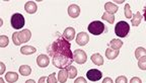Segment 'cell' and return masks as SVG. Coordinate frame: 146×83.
I'll use <instances>...</instances> for the list:
<instances>
[{
    "label": "cell",
    "instance_id": "cell-1",
    "mask_svg": "<svg viewBox=\"0 0 146 83\" xmlns=\"http://www.w3.org/2000/svg\"><path fill=\"white\" fill-rule=\"evenodd\" d=\"M48 53L53 59V65L59 69H66L73 63L71 44L57 32V38L48 47Z\"/></svg>",
    "mask_w": 146,
    "mask_h": 83
},
{
    "label": "cell",
    "instance_id": "cell-2",
    "mask_svg": "<svg viewBox=\"0 0 146 83\" xmlns=\"http://www.w3.org/2000/svg\"><path fill=\"white\" fill-rule=\"evenodd\" d=\"M87 30L88 32H90L91 35H94V36H100L102 35L106 30V26L102 21H92L88 24L87 26Z\"/></svg>",
    "mask_w": 146,
    "mask_h": 83
},
{
    "label": "cell",
    "instance_id": "cell-3",
    "mask_svg": "<svg viewBox=\"0 0 146 83\" xmlns=\"http://www.w3.org/2000/svg\"><path fill=\"white\" fill-rule=\"evenodd\" d=\"M130 32V26L126 21H119L115 28V34L120 38H125Z\"/></svg>",
    "mask_w": 146,
    "mask_h": 83
},
{
    "label": "cell",
    "instance_id": "cell-4",
    "mask_svg": "<svg viewBox=\"0 0 146 83\" xmlns=\"http://www.w3.org/2000/svg\"><path fill=\"white\" fill-rule=\"evenodd\" d=\"M11 26L15 30H19L23 26H25V17H23V14L21 13H14L13 15L11 16Z\"/></svg>",
    "mask_w": 146,
    "mask_h": 83
},
{
    "label": "cell",
    "instance_id": "cell-5",
    "mask_svg": "<svg viewBox=\"0 0 146 83\" xmlns=\"http://www.w3.org/2000/svg\"><path fill=\"white\" fill-rule=\"evenodd\" d=\"M87 60V56L83 50H75L73 52V61H75L78 64H84Z\"/></svg>",
    "mask_w": 146,
    "mask_h": 83
},
{
    "label": "cell",
    "instance_id": "cell-6",
    "mask_svg": "<svg viewBox=\"0 0 146 83\" xmlns=\"http://www.w3.org/2000/svg\"><path fill=\"white\" fill-rule=\"evenodd\" d=\"M86 77H87V79L90 81H98L102 77H103V73H102L100 70L90 69L87 71Z\"/></svg>",
    "mask_w": 146,
    "mask_h": 83
},
{
    "label": "cell",
    "instance_id": "cell-7",
    "mask_svg": "<svg viewBox=\"0 0 146 83\" xmlns=\"http://www.w3.org/2000/svg\"><path fill=\"white\" fill-rule=\"evenodd\" d=\"M88 42H89V37L86 32H79L77 35V37H76V43L79 46H85Z\"/></svg>",
    "mask_w": 146,
    "mask_h": 83
},
{
    "label": "cell",
    "instance_id": "cell-8",
    "mask_svg": "<svg viewBox=\"0 0 146 83\" xmlns=\"http://www.w3.org/2000/svg\"><path fill=\"white\" fill-rule=\"evenodd\" d=\"M32 38V32L30 30H23L21 32H18V39L21 41V43H27Z\"/></svg>",
    "mask_w": 146,
    "mask_h": 83
},
{
    "label": "cell",
    "instance_id": "cell-9",
    "mask_svg": "<svg viewBox=\"0 0 146 83\" xmlns=\"http://www.w3.org/2000/svg\"><path fill=\"white\" fill-rule=\"evenodd\" d=\"M68 14L72 18H77L80 14V7L76 4H72L68 7Z\"/></svg>",
    "mask_w": 146,
    "mask_h": 83
},
{
    "label": "cell",
    "instance_id": "cell-10",
    "mask_svg": "<svg viewBox=\"0 0 146 83\" xmlns=\"http://www.w3.org/2000/svg\"><path fill=\"white\" fill-rule=\"evenodd\" d=\"M49 63H50V60H49V57L47 55H40L36 58V64L41 68L47 67Z\"/></svg>",
    "mask_w": 146,
    "mask_h": 83
},
{
    "label": "cell",
    "instance_id": "cell-11",
    "mask_svg": "<svg viewBox=\"0 0 146 83\" xmlns=\"http://www.w3.org/2000/svg\"><path fill=\"white\" fill-rule=\"evenodd\" d=\"M63 36L65 39L67 40L68 42H70V41H72L74 38H75V30L73 28H65V30H64V32H63Z\"/></svg>",
    "mask_w": 146,
    "mask_h": 83
},
{
    "label": "cell",
    "instance_id": "cell-12",
    "mask_svg": "<svg viewBox=\"0 0 146 83\" xmlns=\"http://www.w3.org/2000/svg\"><path fill=\"white\" fill-rule=\"evenodd\" d=\"M25 9L27 13L33 14V13H36V9H38V6H36V3L33 2V1H27L25 5Z\"/></svg>",
    "mask_w": 146,
    "mask_h": 83
},
{
    "label": "cell",
    "instance_id": "cell-13",
    "mask_svg": "<svg viewBox=\"0 0 146 83\" xmlns=\"http://www.w3.org/2000/svg\"><path fill=\"white\" fill-rule=\"evenodd\" d=\"M122 46H123V42L119 39H114L109 43V48L113 49V50H117V51H119Z\"/></svg>",
    "mask_w": 146,
    "mask_h": 83
},
{
    "label": "cell",
    "instance_id": "cell-14",
    "mask_svg": "<svg viewBox=\"0 0 146 83\" xmlns=\"http://www.w3.org/2000/svg\"><path fill=\"white\" fill-rule=\"evenodd\" d=\"M105 9L107 11V13L115 14L118 11V6L116 4H114L113 2H107L105 4Z\"/></svg>",
    "mask_w": 146,
    "mask_h": 83
},
{
    "label": "cell",
    "instance_id": "cell-15",
    "mask_svg": "<svg viewBox=\"0 0 146 83\" xmlns=\"http://www.w3.org/2000/svg\"><path fill=\"white\" fill-rule=\"evenodd\" d=\"M90 60L92 61V63L98 66H102L104 64V59H103V56L100 55V54H94V55L90 57Z\"/></svg>",
    "mask_w": 146,
    "mask_h": 83
},
{
    "label": "cell",
    "instance_id": "cell-16",
    "mask_svg": "<svg viewBox=\"0 0 146 83\" xmlns=\"http://www.w3.org/2000/svg\"><path fill=\"white\" fill-rule=\"evenodd\" d=\"M118 56H119V51H117V50H113L111 48H108L106 50V57H107V59L114 60Z\"/></svg>",
    "mask_w": 146,
    "mask_h": 83
},
{
    "label": "cell",
    "instance_id": "cell-17",
    "mask_svg": "<svg viewBox=\"0 0 146 83\" xmlns=\"http://www.w3.org/2000/svg\"><path fill=\"white\" fill-rule=\"evenodd\" d=\"M141 20H142V14L140 12H136V13L132 15L131 23H132V26H138L140 24V22H141Z\"/></svg>",
    "mask_w": 146,
    "mask_h": 83
},
{
    "label": "cell",
    "instance_id": "cell-18",
    "mask_svg": "<svg viewBox=\"0 0 146 83\" xmlns=\"http://www.w3.org/2000/svg\"><path fill=\"white\" fill-rule=\"evenodd\" d=\"M68 79V72L66 69H61L58 73V81L60 83H65Z\"/></svg>",
    "mask_w": 146,
    "mask_h": 83
},
{
    "label": "cell",
    "instance_id": "cell-19",
    "mask_svg": "<svg viewBox=\"0 0 146 83\" xmlns=\"http://www.w3.org/2000/svg\"><path fill=\"white\" fill-rule=\"evenodd\" d=\"M5 79L8 83H13L17 81L18 74L15 73V72H7L6 75H5Z\"/></svg>",
    "mask_w": 146,
    "mask_h": 83
},
{
    "label": "cell",
    "instance_id": "cell-20",
    "mask_svg": "<svg viewBox=\"0 0 146 83\" xmlns=\"http://www.w3.org/2000/svg\"><path fill=\"white\" fill-rule=\"evenodd\" d=\"M36 52V48L32 46H25L21 49V53L23 55H32V54H35Z\"/></svg>",
    "mask_w": 146,
    "mask_h": 83
},
{
    "label": "cell",
    "instance_id": "cell-21",
    "mask_svg": "<svg viewBox=\"0 0 146 83\" xmlns=\"http://www.w3.org/2000/svg\"><path fill=\"white\" fill-rule=\"evenodd\" d=\"M19 73L23 75V76H29L32 73V68L29 66V65H23L19 67Z\"/></svg>",
    "mask_w": 146,
    "mask_h": 83
},
{
    "label": "cell",
    "instance_id": "cell-22",
    "mask_svg": "<svg viewBox=\"0 0 146 83\" xmlns=\"http://www.w3.org/2000/svg\"><path fill=\"white\" fill-rule=\"evenodd\" d=\"M66 70H67V72H68V78H70V79L75 78L76 75H77V69H76L74 66L70 65V66H68V67L66 68Z\"/></svg>",
    "mask_w": 146,
    "mask_h": 83
},
{
    "label": "cell",
    "instance_id": "cell-23",
    "mask_svg": "<svg viewBox=\"0 0 146 83\" xmlns=\"http://www.w3.org/2000/svg\"><path fill=\"white\" fill-rule=\"evenodd\" d=\"M146 56V50L144 48H138V49H136V51H135V57L139 60L140 58H142V57H145Z\"/></svg>",
    "mask_w": 146,
    "mask_h": 83
},
{
    "label": "cell",
    "instance_id": "cell-24",
    "mask_svg": "<svg viewBox=\"0 0 146 83\" xmlns=\"http://www.w3.org/2000/svg\"><path fill=\"white\" fill-rule=\"evenodd\" d=\"M102 18H103L104 20L108 21L109 23H114L115 15H114V14H110V13H107V12H105V13L103 14V17H102Z\"/></svg>",
    "mask_w": 146,
    "mask_h": 83
},
{
    "label": "cell",
    "instance_id": "cell-25",
    "mask_svg": "<svg viewBox=\"0 0 146 83\" xmlns=\"http://www.w3.org/2000/svg\"><path fill=\"white\" fill-rule=\"evenodd\" d=\"M8 43H9V40L6 36H1V37H0V47H1V48L7 47L8 46Z\"/></svg>",
    "mask_w": 146,
    "mask_h": 83
},
{
    "label": "cell",
    "instance_id": "cell-26",
    "mask_svg": "<svg viewBox=\"0 0 146 83\" xmlns=\"http://www.w3.org/2000/svg\"><path fill=\"white\" fill-rule=\"evenodd\" d=\"M138 67L141 70H146V56L140 58L138 60Z\"/></svg>",
    "mask_w": 146,
    "mask_h": 83
},
{
    "label": "cell",
    "instance_id": "cell-27",
    "mask_svg": "<svg viewBox=\"0 0 146 83\" xmlns=\"http://www.w3.org/2000/svg\"><path fill=\"white\" fill-rule=\"evenodd\" d=\"M132 11H131V7L129 4H126L125 5V16L127 18H132Z\"/></svg>",
    "mask_w": 146,
    "mask_h": 83
},
{
    "label": "cell",
    "instance_id": "cell-28",
    "mask_svg": "<svg viewBox=\"0 0 146 83\" xmlns=\"http://www.w3.org/2000/svg\"><path fill=\"white\" fill-rule=\"evenodd\" d=\"M12 41H13V44L15 46H19L21 44L19 39H18V32H14L13 35H12Z\"/></svg>",
    "mask_w": 146,
    "mask_h": 83
},
{
    "label": "cell",
    "instance_id": "cell-29",
    "mask_svg": "<svg viewBox=\"0 0 146 83\" xmlns=\"http://www.w3.org/2000/svg\"><path fill=\"white\" fill-rule=\"evenodd\" d=\"M48 83H57L56 73H52L50 76H48Z\"/></svg>",
    "mask_w": 146,
    "mask_h": 83
},
{
    "label": "cell",
    "instance_id": "cell-30",
    "mask_svg": "<svg viewBox=\"0 0 146 83\" xmlns=\"http://www.w3.org/2000/svg\"><path fill=\"white\" fill-rule=\"evenodd\" d=\"M116 83H128L127 77H126V76H123V75H122V76L117 77Z\"/></svg>",
    "mask_w": 146,
    "mask_h": 83
},
{
    "label": "cell",
    "instance_id": "cell-31",
    "mask_svg": "<svg viewBox=\"0 0 146 83\" xmlns=\"http://www.w3.org/2000/svg\"><path fill=\"white\" fill-rule=\"evenodd\" d=\"M130 83H142V81H141V79L138 78V77H133L130 80Z\"/></svg>",
    "mask_w": 146,
    "mask_h": 83
},
{
    "label": "cell",
    "instance_id": "cell-32",
    "mask_svg": "<svg viewBox=\"0 0 146 83\" xmlns=\"http://www.w3.org/2000/svg\"><path fill=\"white\" fill-rule=\"evenodd\" d=\"M74 83H87V82L83 77H78V78L74 81Z\"/></svg>",
    "mask_w": 146,
    "mask_h": 83
},
{
    "label": "cell",
    "instance_id": "cell-33",
    "mask_svg": "<svg viewBox=\"0 0 146 83\" xmlns=\"http://www.w3.org/2000/svg\"><path fill=\"white\" fill-rule=\"evenodd\" d=\"M39 83H48V77L43 76L39 79Z\"/></svg>",
    "mask_w": 146,
    "mask_h": 83
},
{
    "label": "cell",
    "instance_id": "cell-34",
    "mask_svg": "<svg viewBox=\"0 0 146 83\" xmlns=\"http://www.w3.org/2000/svg\"><path fill=\"white\" fill-rule=\"evenodd\" d=\"M0 67H1V69H0V74H3L4 73V70H5V65L4 63H0Z\"/></svg>",
    "mask_w": 146,
    "mask_h": 83
},
{
    "label": "cell",
    "instance_id": "cell-35",
    "mask_svg": "<svg viewBox=\"0 0 146 83\" xmlns=\"http://www.w3.org/2000/svg\"><path fill=\"white\" fill-rule=\"evenodd\" d=\"M103 83H114V82H113V80L110 77H106L103 80Z\"/></svg>",
    "mask_w": 146,
    "mask_h": 83
},
{
    "label": "cell",
    "instance_id": "cell-36",
    "mask_svg": "<svg viewBox=\"0 0 146 83\" xmlns=\"http://www.w3.org/2000/svg\"><path fill=\"white\" fill-rule=\"evenodd\" d=\"M25 83H36V82H35V80H33V79H29V80L25 81Z\"/></svg>",
    "mask_w": 146,
    "mask_h": 83
},
{
    "label": "cell",
    "instance_id": "cell-37",
    "mask_svg": "<svg viewBox=\"0 0 146 83\" xmlns=\"http://www.w3.org/2000/svg\"><path fill=\"white\" fill-rule=\"evenodd\" d=\"M0 83H4V80L2 78H0Z\"/></svg>",
    "mask_w": 146,
    "mask_h": 83
}]
</instances>
